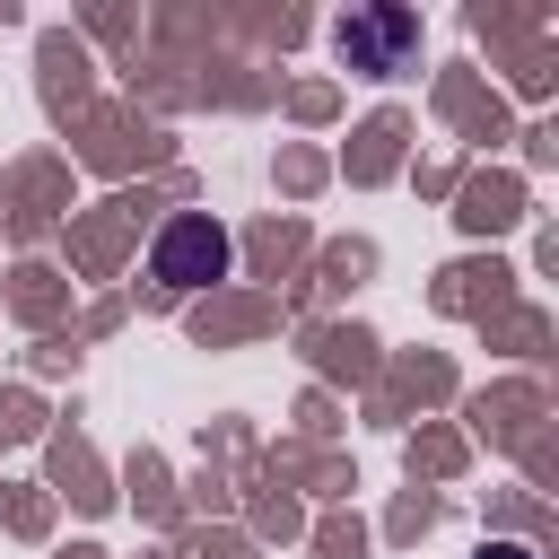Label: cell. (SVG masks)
<instances>
[{"instance_id":"6da1fadb","label":"cell","mask_w":559,"mask_h":559,"mask_svg":"<svg viewBox=\"0 0 559 559\" xmlns=\"http://www.w3.org/2000/svg\"><path fill=\"white\" fill-rule=\"evenodd\" d=\"M227 262H236L227 227H218L210 210H183V218H166V227H157L148 280H157V288H210V280H227Z\"/></svg>"},{"instance_id":"7a4b0ae2","label":"cell","mask_w":559,"mask_h":559,"mask_svg":"<svg viewBox=\"0 0 559 559\" xmlns=\"http://www.w3.org/2000/svg\"><path fill=\"white\" fill-rule=\"evenodd\" d=\"M419 52V17L411 9H349L341 17V61L349 70H402Z\"/></svg>"},{"instance_id":"3957f363","label":"cell","mask_w":559,"mask_h":559,"mask_svg":"<svg viewBox=\"0 0 559 559\" xmlns=\"http://www.w3.org/2000/svg\"><path fill=\"white\" fill-rule=\"evenodd\" d=\"M480 559H533V550H524V542H489Z\"/></svg>"}]
</instances>
